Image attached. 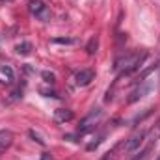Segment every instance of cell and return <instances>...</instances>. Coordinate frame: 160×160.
Masks as SVG:
<instances>
[{"mask_svg":"<svg viewBox=\"0 0 160 160\" xmlns=\"http://www.w3.org/2000/svg\"><path fill=\"white\" fill-rule=\"evenodd\" d=\"M73 119V110L69 108H58L54 110V121L56 123H67V121Z\"/></svg>","mask_w":160,"mask_h":160,"instance_id":"obj_6","label":"cell"},{"mask_svg":"<svg viewBox=\"0 0 160 160\" xmlns=\"http://www.w3.org/2000/svg\"><path fill=\"white\" fill-rule=\"evenodd\" d=\"M11 143H13V132L8 128H2L0 130V157L11 147Z\"/></svg>","mask_w":160,"mask_h":160,"instance_id":"obj_4","label":"cell"},{"mask_svg":"<svg viewBox=\"0 0 160 160\" xmlns=\"http://www.w3.org/2000/svg\"><path fill=\"white\" fill-rule=\"evenodd\" d=\"M50 43H56V45H73V43H77V39L75 38H54Z\"/></svg>","mask_w":160,"mask_h":160,"instance_id":"obj_10","label":"cell"},{"mask_svg":"<svg viewBox=\"0 0 160 160\" xmlns=\"http://www.w3.org/2000/svg\"><path fill=\"white\" fill-rule=\"evenodd\" d=\"M28 9H30V13H32V15L39 17V19H43V21H47V19L50 17L48 8L45 6V2H43V0H32V2L28 4Z\"/></svg>","mask_w":160,"mask_h":160,"instance_id":"obj_2","label":"cell"},{"mask_svg":"<svg viewBox=\"0 0 160 160\" xmlns=\"http://www.w3.org/2000/svg\"><path fill=\"white\" fill-rule=\"evenodd\" d=\"M145 136H147V132L145 130H140V132H134L128 140H127V143H125V151L127 153H132V151H136V149H140V145L143 143V140H145Z\"/></svg>","mask_w":160,"mask_h":160,"instance_id":"obj_3","label":"cell"},{"mask_svg":"<svg viewBox=\"0 0 160 160\" xmlns=\"http://www.w3.org/2000/svg\"><path fill=\"white\" fill-rule=\"evenodd\" d=\"M15 52H17L19 56H28V54L32 52V43H28V41L19 43V45L15 47Z\"/></svg>","mask_w":160,"mask_h":160,"instance_id":"obj_8","label":"cell"},{"mask_svg":"<svg viewBox=\"0 0 160 160\" xmlns=\"http://www.w3.org/2000/svg\"><path fill=\"white\" fill-rule=\"evenodd\" d=\"M102 118V110L101 108H93L84 119L80 121V127H78V132L80 134H84V132H89V130H95V127H97V123L101 121Z\"/></svg>","mask_w":160,"mask_h":160,"instance_id":"obj_1","label":"cell"},{"mask_svg":"<svg viewBox=\"0 0 160 160\" xmlns=\"http://www.w3.org/2000/svg\"><path fill=\"white\" fill-rule=\"evenodd\" d=\"M157 160H160V155H158V157H157Z\"/></svg>","mask_w":160,"mask_h":160,"instance_id":"obj_15","label":"cell"},{"mask_svg":"<svg viewBox=\"0 0 160 160\" xmlns=\"http://www.w3.org/2000/svg\"><path fill=\"white\" fill-rule=\"evenodd\" d=\"M116 151H118V147L110 149V151H108V153H106V155H104V157H102L101 160H114V157H116Z\"/></svg>","mask_w":160,"mask_h":160,"instance_id":"obj_13","label":"cell"},{"mask_svg":"<svg viewBox=\"0 0 160 160\" xmlns=\"http://www.w3.org/2000/svg\"><path fill=\"white\" fill-rule=\"evenodd\" d=\"M132 160H136V158H132Z\"/></svg>","mask_w":160,"mask_h":160,"instance_id":"obj_16","label":"cell"},{"mask_svg":"<svg viewBox=\"0 0 160 160\" xmlns=\"http://www.w3.org/2000/svg\"><path fill=\"white\" fill-rule=\"evenodd\" d=\"M43 78L47 80V82H54V75H52V73H47V71H45V73H43Z\"/></svg>","mask_w":160,"mask_h":160,"instance_id":"obj_14","label":"cell"},{"mask_svg":"<svg viewBox=\"0 0 160 160\" xmlns=\"http://www.w3.org/2000/svg\"><path fill=\"white\" fill-rule=\"evenodd\" d=\"M147 89H149V84H145V80H143V82H142V84H140V86H138V88L132 91V93H130V97H128V102H136L138 99H142V97H143V93H145Z\"/></svg>","mask_w":160,"mask_h":160,"instance_id":"obj_7","label":"cell"},{"mask_svg":"<svg viewBox=\"0 0 160 160\" xmlns=\"http://www.w3.org/2000/svg\"><path fill=\"white\" fill-rule=\"evenodd\" d=\"M97 45H99L97 38H91V39H89V43H88V47H86L88 54H95V52H97Z\"/></svg>","mask_w":160,"mask_h":160,"instance_id":"obj_11","label":"cell"},{"mask_svg":"<svg viewBox=\"0 0 160 160\" xmlns=\"http://www.w3.org/2000/svg\"><path fill=\"white\" fill-rule=\"evenodd\" d=\"M0 73H2V77L6 78V84H11V82H13V71H11L8 65H2V67H0Z\"/></svg>","mask_w":160,"mask_h":160,"instance_id":"obj_9","label":"cell"},{"mask_svg":"<svg viewBox=\"0 0 160 160\" xmlns=\"http://www.w3.org/2000/svg\"><path fill=\"white\" fill-rule=\"evenodd\" d=\"M160 138V119L157 121V125L153 127V130H151V136H149V140H153V142H157Z\"/></svg>","mask_w":160,"mask_h":160,"instance_id":"obj_12","label":"cell"},{"mask_svg":"<svg viewBox=\"0 0 160 160\" xmlns=\"http://www.w3.org/2000/svg\"><path fill=\"white\" fill-rule=\"evenodd\" d=\"M93 78H95L93 69H82V71H78V73L75 75V82H77V86H88Z\"/></svg>","mask_w":160,"mask_h":160,"instance_id":"obj_5","label":"cell"}]
</instances>
